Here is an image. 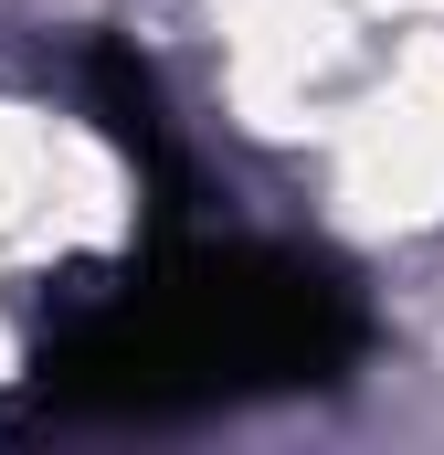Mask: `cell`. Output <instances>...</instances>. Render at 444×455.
<instances>
[{
	"label": "cell",
	"instance_id": "obj_1",
	"mask_svg": "<svg viewBox=\"0 0 444 455\" xmlns=\"http://www.w3.org/2000/svg\"><path fill=\"white\" fill-rule=\"evenodd\" d=\"M338 349H349V307L329 275H307L286 254H233V265L159 275L127 307H107L64 349V392L159 413V403H212V392H254V381H318Z\"/></svg>",
	"mask_w": 444,
	"mask_h": 455
}]
</instances>
